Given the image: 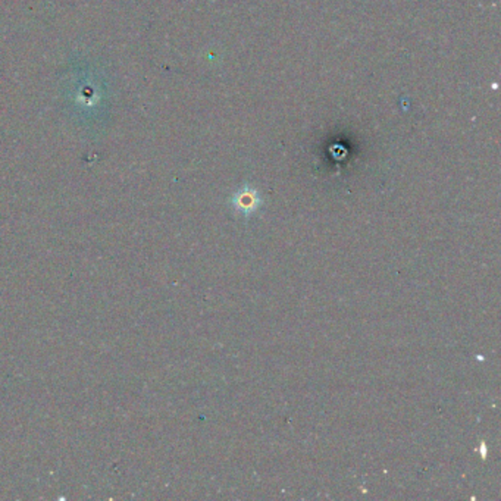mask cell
<instances>
[{
    "instance_id": "cell-1",
    "label": "cell",
    "mask_w": 501,
    "mask_h": 501,
    "mask_svg": "<svg viewBox=\"0 0 501 501\" xmlns=\"http://www.w3.org/2000/svg\"><path fill=\"white\" fill-rule=\"evenodd\" d=\"M261 203H262V199L259 197L256 190L249 188V187L241 188L240 192H237L231 199V204H233L234 209L237 212H240L241 215H246V216L254 214L259 209Z\"/></svg>"
}]
</instances>
